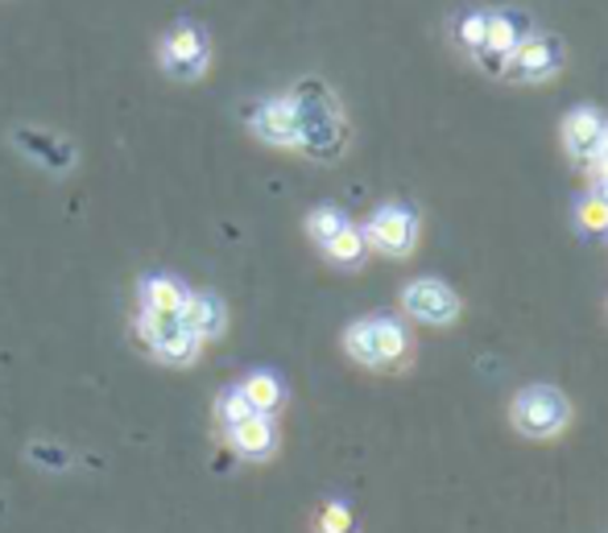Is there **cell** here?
Masks as SVG:
<instances>
[{
  "mask_svg": "<svg viewBox=\"0 0 608 533\" xmlns=\"http://www.w3.org/2000/svg\"><path fill=\"white\" fill-rule=\"evenodd\" d=\"M224 443H228L241 460H274L277 451V422L269 418V414H253V418L236 422V426H228L224 431Z\"/></svg>",
  "mask_w": 608,
  "mask_h": 533,
  "instance_id": "obj_11",
  "label": "cell"
},
{
  "mask_svg": "<svg viewBox=\"0 0 608 533\" xmlns=\"http://www.w3.org/2000/svg\"><path fill=\"white\" fill-rule=\"evenodd\" d=\"M29 460L42 463V467H50V472H67L71 467V455L62 447H50V443H38V447H29Z\"/></svg>",
  "mask_w": 608,
  "mask_h": 533,
  "instance_id": "obj_24",
  "label": "cell"
},
{
  "mask_svg": "<svg viewBox=\"0 0 608 533\" xmlns=\"http://www.w3.org/2000/svg\"><path fill=\"white\" fill-rule=\"evenodd\" d=\"M344 352L364 368H381L376 364V344H373V318H361L344 332Z\"/></svg>",
  "mask_w": 608,
  "mask_h": 533,
  "instance_id": "obj_19",
  "label": "cell"
},
{
  "mask_svg": "<svg viewBox=\"0 0 608 533\" xmlns=\"http://www.w3.org/2000/svg\"><path fill=\"white\" fill-rule=\"evenodd\" d=\"M241 393L248 397L253 414H269V418H274L277 409L286 405V385H282V376L269 373V368H257V373H248L245 381H241Z\"/></svg>",
  "mask_w": 608,
  "mask_h": 533,
  "instance_id": "obj_15",
  "label": "cell"
},
{
  "mask_svg": "<svg viewBox=\"0 0 608 533\" xmlns=\"http://www.w3.org/2000/svg\"><path fill=\"white\" fill-rule=\"evenodd\" d=\"M571 422V405L559 389L550 385H530L513 397V426L526 438H550Z\"/></svg>",
  "mask_w": 608,
  "mask_h": 533,
  "instance_id": "obj_4",
  "label": "cell"
},
{
  "mask_svg": "<svg viewBox=\"0 0 608 533\" xmlns=\"http://www.w3.org/2000/svg\"><path fill=\"white\" fill-rule=\"evenodd\" d=\"M9 141H13V149L21 154L26 161H33L38 170L55 174V178H62V174L75 170V161H79V154H75V145L62 137V132L55 129H42V125H17L13 132H9Z\"/></svg>",
  "mask_w": 608,
  "mask_h": 533,
  "instance_id": "obj_5",
  "label": "cell"
},
{
  "mask_svg": "<svg viewBox=\"0 0 608 533\" xmlns=\"http://www.w3.org/2000/svg\"><path fill=\"white\" fill-rule=\"evenodd\" d=\"M298 112V149L315 161H335L347 149V120L323 79H298L286 91Z\"/></svg>",
  "mask_w": 608,
  "mask_h": 533,
  "instance_id": "obj_1",
  "label": "cell"
},
{
  "mask_svg": "<svg viewBox=\"0 0 608 533\" xmlns=\"http://www.w3.org/2000/svg\"><path fill=\"white\" fill-rule=\"evenodd\" d=\"M563 67V42L550 38V33H526L518 42V50L509 55L506 75L509 79H521V83H542L550 75Z\"/></svg>",
  "mask_w": 608,
  "mask_h": 533,
  "instance_id": "obj_8",
  "label": "cell"
},
{
  "mask_svg": "<svg viewBox=\"0 0 608 533\" xmlns=\"http://www.w3.org/2000/svg\"><path fill=\"white\" fill-rule=\"evenodd\" d=\"M318 533H352V509L332 501V505L318 513Z\"/></svg>",
  "mask_w": 608,
  "mask_h": 533,
  "instance_id": "obj_23",
  "label": "cell"
},
{
  "mask_svg": "<svg viewBox=\"0 0 608 533\" xmlns=\"http://www.w3.org/2000/svg\"><path fill=\"white\" fill-rule=\"evenodd\" d=\"M133 332H137L141 347L154 361L170 364V368H190V364L203 356V347H207L199 335L183 323V315H145V310H137Z\"/></svg>",
  "mask_w": 608,
  "mask_h": 533,
  "instance_id": "obj_3",
  "label": "cell"
},
{
  "mask_svg": "<svg viewBox=\"0 0 608 533\" xmlns=\"http://www.w3.org/2000/svg\"><path fill=\"white\" fill-rule=\"evenodd\" d=\"M183 323L199 335L203 344H216L228 332V303L216 289H190L187 306H183Z\"/></svg>",
  "mask_w": 608,
  "mask_h": 533,
  "instance_id": "obj_12",
  "label": "cell"
},
{
  "mask_svg": "<svg viewBox=\"0 0 608 533\" xmlns=\"http://www.w3.org/2000/svg\"><path fill=\"white\" fill-rule=\"evenodd\" d=\"M364 245L376 248V253H385V257H405L414 240H419V216L402 207V203H385V207H376L369 224H364Z\"/></svg>",
  "mask_w": 608,
  "mask_h": 533,
  "instance_id": "obj_7",
  "label": "cell"
},
{
  "mask_svg": "<svg viewBox=\"0 0 608 533\" xmlns=\"http://www.w3.org/2000/svg\"><path fill=\"white\" fill-rule=\"evenodd\" d=\"M344 224H347L344 211H340V207H327V203H323V207H315V211L306 216V236H311V240H315V245L323 248L335 236V231L344 228Z\"/></svg>",
  "mask_w": 608,
  "mask_h": 533,
  "instance_id": "obj_21",
  "label": "cell"
},
{
  "mask_svg": "<svg viewBox=\"0 0 608 533\" xmlns=\"http://www.w3.org/2000/svg\"><path fill=\"white\" fill-rule=\"evenodd\" d=\"M216 422H219V431H228V426H236V422H245L253 418V405H248V397L241 393V385H228V389H219L216 393Z\"/></svg>",
  "mask_w": 608,
  "mask_h": 533,
  "instance_id": "obj_20",
  "label": "cell"
},
{
  "mask_svg": "<svg viewBox=\"0 0 608 533\" xmlns=\"http://www.w3.org/2000/svg\"><path fill=\"white\" fill-rule=\"evenodd\" d=\"M588 166H592L596 182H608V125H605V137H600V145H596V154Z\"/></svg>",
  "mask_w": 608,
  "mask_h": 533,
  "instance_id": "obj_25",
  "label": "cell"
},
{
  "mask_svg": "<svg viewBox=\"0 0 608 533\" xmlns=\"http://www.w3.org/2000/svg\"><path fill=\"white\" fill-rule=\"evenodd\" d=\"M158 71L174 83H199L212 71V33L199 21H174L158 38Z\"/></svg>",
  "mask_w": 608,
  "mask_h": 533,
  "instance_id": "obj_2",
  "label": "cell"
},
{
  "mask_svg": "<svg viewBox=\"0 0 608 533\" xmlns=\"http://www.w3.org/2000/svg\"><path fill=\"white\" fill-rule=\"evenodd\" d=\"M484 26H489V13H484V9H463V13L455 17V26H451V33H455V42H460L463 50L477 55L480 42H484Z\"/></svg>",
  "mask_w": 608,
  "mask_h": 533,
  "instance_id": "obj_22",
  "label": "cell"
},
{
  "mask_svg": "<svg viewBox=\"0 0 608 533\" xmlns=\"http://www.w3.org/2000/svg\"><path fill=\"white\" fill-rule=\"evenodd\" d=\"M576 228L584 231V236H608V199L605 195H584V199L576 203Z\"/></svg>",
  "mask_w": 608,
  "mask_h": 533,
  "instance_id": "obj_18",
  "label": "cell"
},
{
  "mask_svg": "<svg viewBox=\"0 0 608 533\" xmlns=\"http://www.w3.org/2000/svg\"><path fill=\"white\" fill-rule=\"evenodd\" d=\"M373 344H376V364L390 368V364L405 361L410 352V335L398 318H373Z\"/></svg>",
  "mask_w": 608,
  "mask_h": 533,
  "instance_id": "obj_16",
  "label": "cell"
},
{
  "mask_svg": "<svg viewBox=\"0 0 608 533\" xmlns=\"http://www.w3.org/2000/svg\"><path fill=\"white\" fill-rule=\"evenodd\" d=\"M190 286L174 274H145L137 282V310L145 315H183Z\"/></svg>",
  "mask_w": 608,
  "mask_h": 533,
  "instance_id": "obj_13",
  "label": "cell"
},
{
  "mask_svg": "<svg viewBox=\"0 0 608 533\" xmlns=\"http://www.w3.org/2000/svg\"><path fill=\"white\" fill-rule=\"evenodd\" d=\"M364 253H369V245H364V231L356 228V224H344V228L323 245V257L332 260V265H340V269H356L364 260Z\"/></svg>",
  "mask_w": 608,
  "mask_h": 533,
  "instance_id": "obj_17",
  "label": "cell"
},
{
  "mask_svg": "<svg viewBox=\"0 0 608 533\" xmlns=\"http://www.w3.org/2000/svg\"><path fill=\"white\" fill-rule=\"evenodd\" d=\"M402 310L419 323H431V327H448L460 315V298L455 289L434 282V277H419L402 289Z\"/></svg>",
  "mask_w": 608,
  "mask_h": 533,
  "instance_id": "obj_10",
  "label": "cell"
},
{
  "mask_svg": "<svg viewBox=\"0 0 608 533\" xmlns=\"http://www.w3.org/2000/svg\"><path fill=\"white\" fill-rule=\"evenodd\" d=\"M526 33H530L526 13H513V9H492L489 26H484V42H480V50H477V62L492 75H506L509 55L518 50V42L526 38Z\"/></svg>",
  "mask_w": 608,
  "mask_h": 533,
  "instance_id": "obj_9",
  "label": "cell"
},
{
  "mask_svg": "<svg viewBox=\"0 0 608 533\" xmlns=\"http://www.w3.org/2000/svg\"><path fill=\"white\" fill-rule=\"evenodd\" d=\"M245 129L269 149H298V112L290 96H265L245 108Z\"/></svg>",
  "mask_w": 608,
  "mask_h": 533,
  "instance_id": "obj_6",
  "label": "cell"
},
{
  "mask_svg": "<svg viewBox=\"0 0 608 533\" xmlns=\"http://www.w3.org/2000/svg\"><path fill=\"white\" fill-rule=\"evenodd\" d=\"M605 116L596 112V108H571L563 120V145L567 154L576 161H592L596 145H600V137H605Z\"/></svg>",
  "mask_w": 608,
  "mask_h": 533,
  "instance_id": "obj_14",
  "label": "cell"
}]
</instances>
